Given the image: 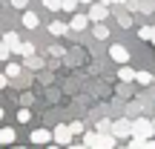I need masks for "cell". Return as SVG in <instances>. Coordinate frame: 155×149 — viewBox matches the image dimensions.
<instances>
[{"label":"cell","mask_w":155,"mask_h":149,"mask_svg":"<svg viewBox=\"0 0 155 149\" xmlns=\"http://www.w3.org/2000/svg\"><path fill=\"white\" fill-rule=\"evenodd\" d=\"M3 40H6V43H9V46H12V49H15V52L20 49V43H23V40L17 37V32H6V34H3Z\"/></svg>","instance_id":"obj_12"},{"label":"cell","mask_w":155,"mask_h":149,"mask_svg":"<svg viewBox=\"0 0 155 149\" xmlns=\"http://www.w3.org/2000/svg\"><path fill=\"white\" fill-rule=\"evenodd\" d=\"M81 3H92V0H81Z\"/></svg>","instance_id":"obj_30"},{"label":"cell","mask_w":155,"mask_h":149,"mask_svg":"<svg viewBox=\"0 0 155 149\" xmlns=\"http://www.w3.org/2000/svg\"><path fill=\"white\" fill-rule=\"evenodd\" d=\"M132 135L135 138H152L155 135V121H147V118L132 121Z\"/></svg>","instance_id":"obj_2"},{"label":"cell","mask_w":155,"mask_h":149,"mask_svg":"<svg viewBox=\"0 0 155 149\" xmlns=\"http://www.w3.org/2000/svg\"><path fill=\"white\" fill-rule=\"evenodd\" d=\"M0 144H15V129H12V126H3V129H0Z\"/></svg>","instance_id":"obj_11"},{"label":"cell","mask_w":155,"mask_h":149,"mask_svg":"<svg viewBox=\"0 0 155 149\" xmlns=\"http://www.w3.org/2000/svg\"><path fill=\"white\" fill-rule=\"evenodd\" d=\"M12 52H15V49H12L6 40H0V60H9V55H12Z\"/></svg>","instance_id":"obj_16"},{"label":"cell","mask_w":155,"mask_h":149,"mask_svg":"<svg viewBox=\"0 0 155 149\" xmlns=\"http://www.w3.org/2000/svg\"><path fill=\"white\" fill-rule=\"evenodd\" d=\"M43 6H46L49 11H61V9H63V0H43Z\"/></svg>","instance_id":"obj_17"},{"label":"cell","mask_w":155,"mask_h":149,"mask_svg":"<svg viewBox=\"0 0 155 149\" xmlns=\"http://www.w3.org/2000/svg\"><path fill=\"white\" fill-rule=\"evenodd\" d=\"M6 75H9V77H17V75H20V63H6Z\"/></svg>","instance_id":"obj_19"},{"label":"cell","mask_w":155,"mask_h":149,"mask_svg":"<svg viewBox=\"0 0 155 149\" xmlns=\"http://www.w3.org/2000/svg\"><path fill=\"white\" fill-rule=\"evenodd\" d=\"M135 75H138V72H135L132 66H127V63H121V69H118V77H121L124 83H132V80H135Z\"/></svg>","instance_id":"obj_10"},{"label":"cell","mask_w":155,"mask_h":149,"mask_svg":"<svg viewBox=\"0 0 155 149\" xmlns=\"http://www.w3.org/2000/svg\"><path fill=\"white\" fill-rule=\"evenodd\" d=\"M135 80H138L141 86H150V83H155V77L150 72H138V75H135Z\"/></svg>","instance_id":"obj_15"},{"label":"cell","mask_w":155,"mask_h":149,"mask_svg":"<svg viewBox=\"0 0 155 149\" xmlns=\"http://www.w3.org/2000/svg\"><path fill=\"white\" fill-rule=\"evenodd\" d=\"M138 37L141 40H152V26H141L138 29Z\"/></svg>","instance_id":"obj_20"},{"label":"cell","mask_w":155,"mask_h":149,"mask_svg":"<svg viewBox=\"0 0 155 149\" xmlns=\"http://www.w3.org/2000/svg\"><path fill=\"white\" fill-rule=\"evenodd\" d=\"M63 144H72V129H69V123H61V126L55 129V141H52L49 146H63Z\"/></svg>","instance_id":"obj_3"},{"label":"cell","mask_w":155,"mask_h":149,"mask_svg":"<svg viewBox=\"0 0 155 149\" xmlns=\"http://www.w3.org/2000/svg\"><path fill=\"white\" fill-rule=\"evenodd\" d=\"M115 3H124V0H115Z\"/></svg>","instance_id":"obj_31"},{"label":"cell","mask_w":155,"mask_h":149,"mask_svg":"<svg viewBox=\"0 0 155 149\" xmlns=\"http://www.w3.org/2000/svg\"><path fill=\"white\" fill-rule=\"evenodd\" d=\"M69 29H72V26H69V23H63V20H52V23H49V32L55 34V37H61V34H66Z\"/></svg>","instance_id":"obj_9"},{"label":"cell","mask_w":155,"mask_h":149,"mask_svg":"<svg viewBox=\"0 0 155 149\" xmlns=\"http://www.w3.org/2000/svg\"><path fill=\"white\" fill-rule=\"evenodd\" d=\"M17 52H20L23 57H29V55H35V46L32 43H20V49H17Z\"/></svg>","instance_id":"obj_21"},{"label":"cell","mask_w":155,"mask_h":149,"mask_svg":"<svg viewBox=\"0 0 155 149\" xmlns=\"http://www.w3.org/2000/svg\"><path fill=\"white\" fill-rule=\"evenodd\" d=\"M23 66H29V69H40V66H43V60H38V57H35V55H29Z\"/></svg>","instance_id":"obj_18"},{"label":"cell","mask_w":155,"mask_h":149,"mask_svg":"<svg viewBox=\"0 0 155 149\" xmlns=\"http://www.w3.org/2000/svg\"><path fill=\"white\" fill-rule=\"evenodd\" d=\"M89 20H92V17H89V15H72V20H69V26H72L75 32H83Z\"/></svg>","instance_id":"obj_8"},{"label":"cell","mask_w":155,"mask_h":149,"mask_svg":"<svg viewBox=\"0 0 155 149\" xmlns=\"http://www.w3.org/2000/svg\"><path fill=\"white\" fill-rule=\"evenodd\" d=\"M78 3H81V0H63V11H69V15H72V11L78 9Z\"/></svg>","instance_id":"obj_22"},{"label":"cell","mask_w":155,"mask_h":149,"mask_svg":"<svg viewBox=\"0 0 155 149\" xmlns=\"http://www.w3.org/2000/svg\"><path fill=\"white\" fill-rule=\"evenodd\" d=\"M38 15H35V11H26V15H23V26L26 29H38Z\"/></svg>","instance_id":"obj_13"},{"label":"cell","mask_w":155,"mask_h":149,"mask_svg":"<svg viewBox=\"0 0 155 149\" xmlns=\"http://www.w3.org/2000/svg\"><path fill=\"white\" fill-rule=\"evenodd\" d=\"M118 144V138H115V132H86L83 135V141H81V146H101V149H112Z\"/></svg>","instance_id":"obj_1"},{"label":"cell","mask_w":155,"mask_h":149,"mask_svg":"<svg viewBox=\"0 0 155 149\" xmlns=\"http://www.w3.org/2000/svg\"><path fill=\"white\" fill-rule=\"evenodd\" d=\"M69 129H72V135H83V123L81 121H72V123H69Z\"/></svg>","instance_id":"obj_24"},{"label":"cell","mask_w":155,"mask_h":149,"mask_svg":"<svg viewBox=\"0 0 155 149\" xmlns=\"http://www.w3.org/2000/svg\"><path fill=\"white\" fill-rule=\"evenodd\" d=\"M152 43H155V26H152Z\"/></svg>","instance_id":"obj_28"},{"label":"cell","mask_w":155,"mask_h":149,"mask_svg":"<svg viewBox=\"0 0 155 149\" xmlns=\"http://www.w3.org/2000/svg\"><path fill=\"white\" fill-rule=\"evenodd\" d=\"M17 121H20V123H29V121H32V112H29V109H20V112H17Z\"/></svg>","instance_id":"obj_23"},{"label":"cell","mask_w":155,"mask_h":149,"mask_svg":"<svg viewBox=\"0 0 155 149\" xmlns=\"http://www.w3.org/2000/svg\"><path fill=\"white\" fill-rule=\"evenodd\" d=\"M92 34H95V37H98V40H106V37H109V29H106L104 23H98V26L92 29Z\"/></svg>","instance_id":"obj_14"},{"label":"cell","mask_w":155,"mask_h":149,"mask_svg":"<svg viewBox=\"0 0 155 149\" xmlns=\"http://www.w3.org/2000/svg\"><path fill=\"white\" fill-rule=\"evenodd\" d=\"M9 80H12V77L3 72V75H0V89H6V86H9Z\"/></svg>","instance_id":"obj_27"},{"label":"cell","mask_w":155,"mask_h":149,"mask_svg":"<svg viewBox=\"0 0 155 149\" xmlns=\"http://www.w3.org/2000/svg\"><path fill=\"white\" fill-rule=\"evenodd\" d=\"M112 132H115V138H132V121H115L112 123Z\"/></svg>","instance_id":"obj_7"},{"label":"cell","mask_w":155,"mask_h":149,"mask_svg":"<svg viewBox=\"0 0 155 149\" xmlns=\"http://www.w3.org/2000/svg\"><path fill=\"white\" fill-rule=\"evenodd\" d=\"M89 17H92V20H106V17H109V3H104V0H101V3H92L89 6V11H86Z\"/></svg>","instance_id":"obj_4"},{"label":"cell","mask_w":155,"mask_h":149,"mask_svg":"<svg viewBox=\"0 0 155 149\" xmlns=\"http://www.w3.org/2000/svg\"><path fill=\"white\" fill-rule=\"evenodd\" d=\"M0 121H3V109H0Z\"/></svg>","instance_id":"obj_29"},{"label":"cell","mask_w":155,"mask_h":149,"mask_svg":"<svg viewBox=\"0 0 155 149\" xmlns=\"http://www.w3.org/2000/svg\"><path fill=\"white\" fill-rule=\"evenodd\" d=\"M109 57L121 66V63H129V49L127 46H121V43H112L109 46Z\"/></svg>","instance_id":"obj_5"},{"label":"cell","mask_w":155,"mask_h":149,"mask_svg":"<svg viewBox=\"0 0 155 149\" xmlns=\"http://www.w3.org/2000/svg\"><path fill=\"white\" fill-rule=\"evenodd\" d=\"M29 141H32V144H40V146H46V144H52V141H55V132H49V129H35L32 135H29Z\"/></svg>","instance_id":"obj_6"},{"label":"cell","mask_w":155,"mask_h":149,"mask_svg":"<svg viewBox=\"0 0 155 149\" xmlns=\"http://www.w3.org/2000/svg\"><path fill=\"white\" fill-rule=\"evenodd\" d=\"M98 132H112V123L109 121H101L98 123Z\"/></svg>","instance_id":"obj_25"},{"label":"cell","mask_w":155,"mask_h":149,"mask_svg":"<svg viewBox=\"0 0 155 149\" xmlns=\"http://www.w3.org/2000/svg\"><path fill=\"white\" fill-rule=\"evenodd\" d=\"M9 3L15 6V9H26V6H29V0H9Z\"/></svg>","instance_id":"obj_26"}]
</instances>
